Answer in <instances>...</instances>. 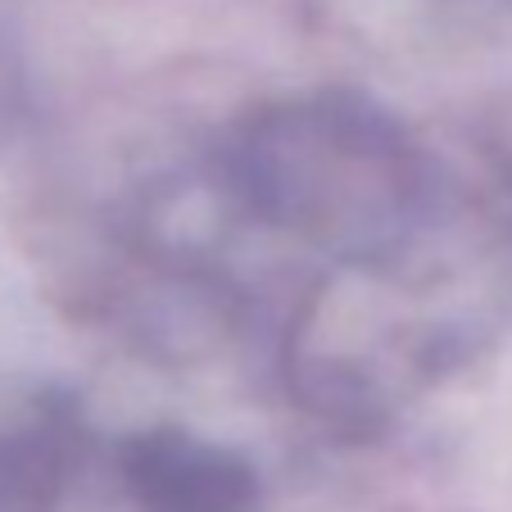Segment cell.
Here are the masks:
<instances>
[{"label":"cell","mask_w":512,"mask_h":512,"mask_svg":"<svg viewBox=\"0 0 512 512\" xmlns=\"http://www.w3.org/2000/svg\"><path fill=\"white\" fill-rule=\"evenodd\" d=\"M232 177L259 218L345 259H386L426 200L417 145L354 91L259 109L236 132Z\"/></svg>","instance_id":"1"},{"label":"cell","mask_w":512,"mask_h":512,"mask_svg":"<svg viewBox=\"0 0 512 512\" xmlns=\"http://www.w3.org/2000/svg\"><path fill=\"white\" fill-rule=\"evenodd\" d=\"M23 118H28V78H23V59L0 32V155L19 141Z\"/></svg>","instance_id":"4"},{"label":"cell","mask_w":512,"mask_h":512,"mask_svg":"<svg viewBox=\"0 0 512 512\" xmlns=\"http://www.w3.org/2000/svg\"><path fill=\"white\" fill-rule=\"evenodd\" d=\"M73 467V431L59 413L0 426V512H59Z\"/></svg>","instance_id":"3"},{"label":"cell","mask_w":512,"mask_h":512,"mask_svg":"<svg viewBox=\"0 0 512 512\" xmlns=\"http://www.w3.org/2000/svg\"><path fill=\"white\" fill-rule=\"evenodd\" d=\"M118 472L141 512H259V472L236 449L182 426L127 435Z\"/></svg>","instance_id":"2"}]
</instances>
